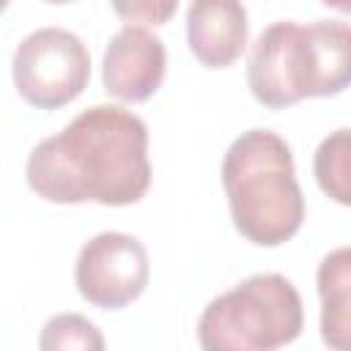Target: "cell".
I'll use <instances>...</instances> for the list:
<instances>
[{
    "label": "cell",
    "mask_w": 351,
    "mask_h": 351,
    "mask_svg": "<svg viewBox=\"0 0 351 351\" xmlns=\"http://www.w3.org/2000/svg\"><path fill=\"white\" fill-rule=\"evenodd\" d=\"M25 176L49 203L132 206L151 184L148 129L118 104L88 107L30 151Z\"/></svg>",
    "instance_id": "1"
},
{
    "label": "cell",
    "mask_w": 351,
    "mask_h": 351,
    "mask_svg": "<svg viewBox=\"0 0 351 351\" xmlns=\"http://www.w3.org/2000/svg\"><path fill=\"white\" fill-rule=\"evenodd\" d=\"M247 85L271 110L343 93L351 85V25L340 19L269 25L252 44Z\"/></svg>",
    "instance_id": "2"
},
{
    "label": "cell",
    "mask_w": 351,
    "mask_h": 351,
    "mask_svg": "<svg viewBox=\"0 0 351 351\" xmlns=\"http://www.w3.org/2000/svg\"><path fill=\"white\" fill-rule=\"evenodd\" d=\"M222 186L236 230L258 244L277 247L296 236L304 197L288 143L269 129L236 137L222 159Z\"/></svg>",
    "instance_id": "3"
},
{
    "label": "cell",
    "mask_w": 351,
    "mask_h": 351,
    "mask_svg": "<svg viewBox=\"0 0 351 351\" xmlns=\"http://www.w3.org/2000/svg\"><path fill=\"white\" fill-rule=\"evenodd\" d=\"M302 296L282 274H252L211 299L197 321L203 351H277L302 335Z\"/></svg>",
    "instance_id": "4"
},
{
    "label": "cell",
    "mask_w": 351,
    "mask_h": 351,
    "mask_svg": "<svg viewBox=\"0 0 351 351\" xmlns=\"http://www.w3.org/2000/svg\"><path fill=\"white\" fill-rule=\"evenodd\" d=\"M90 80L88 47L63 27L33 30L14 52V85L38 110H58L74 101Z\"/></svg>",
    "instance_id": "5"
},
{
    "label": "cell",
    "mask_w": 351,
    "mask_h": 351,
    "mask_svg": "<svg viewBox=\"0 0 351 351\" xmlns=\"http://www.w3.org/2000/svg\"><path fill=\"white\" fill-rule=\"evenodd\" d=\"M145 247L118 230H107L82 244L74 266V282L82 299L101 310H121L132 304L148 285Z\"/></svg>",
    "instance_id": "6"
},
{
    "label": "cell",
    "mask_w": 351,
    "mask_h": 351,
    "mask_svg": "<svg viewBox=\"0 0 351 351\" xmlns=\"http://www.w3.org/2000/svg\"><path fill=\"white\" fill-rule=\"evenodd\" d=\"M167 71L165 41L143 25H123L104 49L101 80L104 90L121 101L151 99Z\"/></svg>",
    "instance_id": "7"
},
{
    "label": "cell",
    "mask_w": 351,
    "mask_h": 351,
    "mask_svg": "<svg viewBox=\"0 0 351 351\" xmlns=\"http://www.w3.org/2000/svg\"><path fill=\"white\" fill-rule=\"evenodd\" d=\"M186 41L206 69L230 66L247 47V8L236 0H195L186 8Z\"/></svg>",
    "instance_id": "8"
},
{
    "label": "cell",
    "mask_w": 351,
    "mask_h": 351,
    "mask_svg": "<svg viewBox=\"0 0 351 351\" xmlns=\"http://www.w3.org/2000/svg\"><path fill=\"white\" fill-rule=\"evenodd\" d=\"M321 337L329 351H351V247L332 250L315 271Z\"/></svg>",
    "instance_id": "9"
},
{
    "label": "cell",
    "mask_w": 351,
    "mask_h": 351,
    "mask_svg": "<svg viewBox=\"0 0 351 351\" xmlns=\"http://www.w3.org/2000/svg\"><path fill=\"white\" fill-rule=\"evenodd\" d=\"M313 173L329 200L351 206V129H337L321 140L315 148Z\"/></svg>",
    "instance_id": "10"
},
{
    "label": "cell",
    "mask_w": 351,
    "mask_h": 351,
    "mask_svg": "<svg viewBox=\"0 0 351 351\" xmlns=\"http://www.w3.org/2000/svg\"><path fill=\"white\" fill-rule=\"evenodd\" d=\"M38 348L41 351H104V335L85 315L60 313L44 324L38 335Z\"/></svg>",
    "instance_id": "11"
},
{
    "label": "cell",
    "mask_w": 351,
    "mask_h": 351,
    "mask_svg": "<svg viewBox=\"0 0 351 351\" xmlns=\"http://www.w3.org/2000/svg\"><path fill=\"white\" fill-rule=\"evenodd\" d=\"M178 3H132V5H115V11L121 16H126L129 22H154L162 25L167 22L170 14H176Z\"/></svg>",
    "instance_id": "12"
}]
</instances>
